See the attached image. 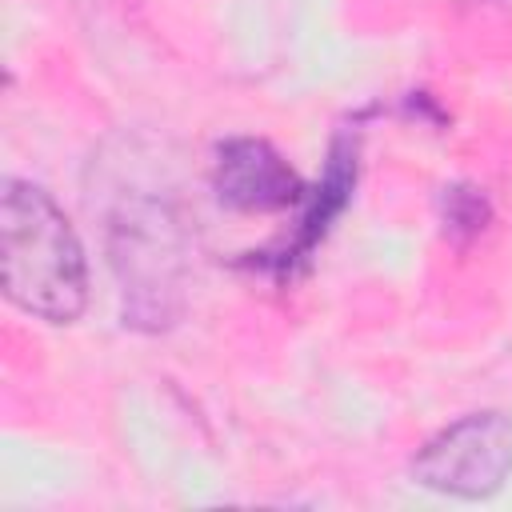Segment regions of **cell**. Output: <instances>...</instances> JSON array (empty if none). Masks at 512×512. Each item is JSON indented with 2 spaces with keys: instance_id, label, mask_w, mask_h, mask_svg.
<instances>
[{
  "instance_id": "obj_3",
  "label": "cell",
  "mask_w": 512,
  "mask_h": 512,
  "mask_svg": "<svg viewBox=\"0 0 512 512\" xmlns=\"http://www.w3.org/2000/svg\"><path fill=\"white\" fill-rule=\"evenodd\" d=\"M512 476V420L504 412H468L440 428L412 456V480L452 500H488Z\"/></svg>"
},
{
  "instance_id": "obj_1",
  "label": "cell",
  "mask_w": 512,
  "mask_h": 512,
  "mask_svg": "<svg viewBox=\"0 0 512 512\" xmlns=\"http://www.w3.org/2000/svg\"><path fill=\"white\" fill-rule=\"evenodd\" d=\"M0 276L20 312L72 324L88 304V260L72 220L32 180L8 176L0 188Z\"/></svg>"
},
{
  "instance_id": "obj_2",
  "label": "cell",
  "mask_w": 512,
  "mask_h": 512,
  "mask_svg": "<svg viewBox=\"0 0 512 512\" xmlns=\"http://www.w3.org/2000/svg\"><path fill=\"white\" fill-rule=\"evenodd\" d=\"M112 268L124 292V324L168 328L180 312L184 240L168 208L152 200H132L112 216Z\"/></svg>"
},
{
  "instance_id": "obj_5",
  "label": "cell",
  "mask_w": 512,
  "mask_h": 512,
  "mask_svg": "<svg viewBox=\"0 0 512 512\" xmlns=\"http://www.w3.org/2000/svg\"><path fill=\"white\" fill-rule=\"evenodd\" d=\"M356 184V148L340 136L332 144V156H328V168H324V180L304 192V216H300V228L292 236V244L284 248V256H276L280 272H288L296 260H308V252L316 248V240L328 232V224L340 216V208L348 204V192Z\"/></svg>"
},
{
  "instance_id": "obj_4",
  "label": "cell",
  "mask_w": 512,
  "mask_h": 512,
  "mask_svg": "<svg viewBox=\"0 0 512 512\" xmlns=\"http://www.w3.org/2000/svg\"><path fill=\"white\" fill-rule=\"evenodd\" d=\"M212 188L220 204L236 212H280L304 200L300 176L268 140H256V136H232L216 144Z\"/></svg>"
}]
</instances>
